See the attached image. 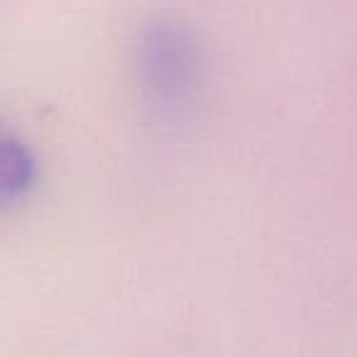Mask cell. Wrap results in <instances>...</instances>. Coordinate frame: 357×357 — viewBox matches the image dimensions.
Here are the masks:
<instances>
[{"label":"cell","mask_w":357,"mask_h":357,"mask_svg":"<svg viewBox=\"0 0 357 357\" xmlns=\"http://www.w3.org/2000/svg\"><path fill=\"white\" fill-rule=\"evenodd\" d=\"M137 74L144 100L159 115H178L201 81V50L181 22H149L137 40Z\"/></svg>","instance_id":"6da1fadb"},{"label":"cell","mask_w":357,"mask_h":357,"mask_svg":"<svg viewBox=\"0 0 357 357\" xmlns=\"http://www.w3.org/2000/svg\"><path fill=\"white\" fill-rule=\"evenodd\" d=\"M37 181V159L17 135L0 128V211L17 206Z\"/></svg>","instance_id":"7a4b0ae2"}]
</instances>
